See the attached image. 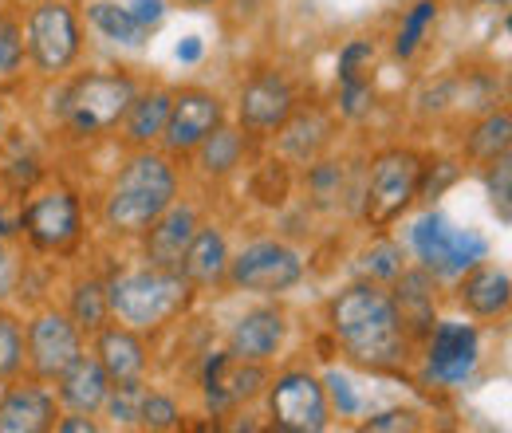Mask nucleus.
Wrapping results in <instances>:
<instances>
[{"label":"nucleus","instance_id":"17","mask_svg":"<svg viewBox=\"0 0 512 433\" xmlns=\"http://www.w3.org/2000/svg\"><path fill=\"white\" fill-rule=\"evenodd\" d=\"M280 343H284V315L272 308H256L241 315L229 335V351L249 363H264L268 355H276Z\"/></svg>","mask_w":512,"mask_h":433},{"label":"nucleus","instance_id":"23","mask_svg":"<svg viewBox=\"0 0 512 433\" xmlns=\"http://www.w3.org/2000/svg\"><path fill=\"white\" fill-rule=\"evenodd\" d=\"M284 134H280V150L288 154V158H296V162H312L316 154H320V146L331 138V123H327V115L320 111H308V115H288V123L280 126Z\"/></svg>","mask_w":512,"mask_h":433},{"label":"nucleus","instance_id":"35","mask_svg":"<svg viewBox=\"0 0 512 433\" xmlns=\"http://www.w3.org/2000/svg\"><path fill=\"white\" fill-rule=\"evenodd\" d=\"M308 186H312V193H316V201H320V205H335V201L343 197V166H335V162H320V166H312Z\"/></svg>","mask_w":512,"mask_h":433},{"label":"nucleus","instance_id":"33","mask_svg":"<svg viewBox=\"0 0 512 433\" xmlns=\"http://www.w3.org/2000/svg\"><path fill=\"white\" fill-rule=\"evenodd\" d=\"M138 422L150 426V430H174V426L182 422V414H178L174 398H166V394H150V390H146L142 410H138Z\"/></svg>","mask_w":512,"mask_h":433},{"label":"nucleus","instance_id":"8","mask_svg":"<svg viewBox=\"0 0 512 433\" xmlns=\"http://www.w3.org/2000/svg\"><path fill=\"white\" fill-rule=\"evenodd\" d=\"M268 406H272V418L280 430L320 433L327 426V390H323L320 378H312L308 371H292L276 378Z\"/></svg>","mask_w":512,"mask_h":433},{"label":"nucleus","instance_id":"1","mask_svg":"<svg viewBox=\"0 0 512 433\" xmlns=\"http://www.w3.org/2000/svg\"><path fill=\"white\" fill-rule=\"evenodd\" d=\"M331 331L355 363L390 367L406 355V331L394 300L375 284H351L331 300Z\"/></svg>","mask_w":512,"mask_h":433},{"label":"nucleus","instance_id":"38","mask_svg":"<svg viewBox=\"0 0 512 433\" xmlns=\"http://www.w3.org/2000/svg\"><path fill=\"white\" fill-rule=\"evenodd\" d=\"M323 382H327V394H331V402L339 406V414H359V394H355V386H351L347 374L331 371Z\"/></svg>","mask_w":512,"mask_h":433},{"label":"nucleus","instance_id":"30","mask_svg":"<svg viewBox=\"0 0 512 433\" xmlns=\"http://www.w3.org/2000/svg\"><path fill=\"white\" fill-rule=\"evenodd\" d=\"M142 398H146V386H142L138 378H123L119 386H111V394H107L103 406L111 410L115 422L134 426V422H138V410H142Z\"/></svg>","mask_w":512,"mask_h":433},{"label":"nucleus","instance_id":"47","mask_svg":"<svg viewBox=\"0 0 512 433\" xmlns=\"http://www.w3.org/2000/svg\"><path fill=\"white\" fill-rule=\"evenodd\" d=\"M485 4H493V8H509V0H485Z\"/></svg>","mask_w":512,"mask_h":433},{"label":"nucleus","instance_id":"12","mask_svg":"<svg viewBox=\"0 0 512 433\" xmlns=\"http://www.w3.org/2000/svg\"><path fill=\"white\" fill-rule=\"evenodd\" d=\"M477 367V331L469 323H434L430 327V355L426 371L442 386L465 382Z\"/></svg>","mask_w":512,"mask_h":433},{"label":"nucleus","instance_id":"22","mask_svg":"<svg viewBox=\"0 0 512 433\" xmlns=\"http://www.w3.org/2000/svg\"><path fill=\"white\" fill-rule=\"evenodd\" d=\"M99 363H103V371L111 374V382L142 378V371H146V347H142V339L130 327L99 331Z\"/></svg>","mask_w":512,"mask_h":433},{"label":"nucleus","instance_id":"5","mask_svg":"<svg viewBox=\"0 0 512 433\" xmlns=\"http://www.w3.org/2000/svg\"><path fill=\"white\" fill-rule=\"evenodd\" d=\"M410 245L422 256L426 272L434 276H461L465 268L489 256V241L473 229H453L442 213H426L410 229Z\"/></svg>","mask_w":512,"mask_h":433},{"label":"nucleus","instance_id":"44","mask_svg":"<svg viewBox=\"0 0 512 433\" xmlns=\"http://www.w3.org/2000/svg\"><path fill=\"white\" fill-rule=\"evenodd\" d=\"M197 56H201V40H197V36H190V40H186V44L178 48V60H182V63H193Z\"/></svg>","mask_w":512,"mask_h":433},{"label":"nucleus","instance_id":"19","mask_svg":"<svg viewBox=\"0 0 512 433\" xmlns=\"http://www.w3.org/2000/svg\"><path fill=\"white\" fill-rule=\"evenodd\" d=\"M398 296L394 311L406 335H430V327L438 323L434 315V292H430V272H398Z\"/></svg>","mask_w":512,"mask_h":433},{"label":"nucleus","instance_id":"15","mask_svg":"<svg viewBox=\"0 0 512 433\" xmlns=\"http://www.w3.org/2000/svg\"><path fill=\"white\" fill-rule=\"evenodd\" d=\"M193 233H197V213L190 205H166L154 221H150V241H146V256L154 268H170L178 272L182 268V256L190 248Z\"/></svg>","mask_w":512,"mask_h":433},{"label":"nucleus","instance_id":"40","mask_svg":"<svg viewBox=\"0 0 512 433\" xmlns=\"http://www.w3.org/2000/svg\"><path fill=\"white\" fill-rule=\"evenodd\" d=\"M422 422H418V414L414 410H386L379 418H371L367 422V430L375 433H394V430H418Z\"/></svg>","mask_w":512,"mask_h":433},{"label":"nucleus","instance_id":"25","mask_svg":"<svg viewBox=\"0 0 512 433\" xmlns=\"http://www.w3.org/2000/svg\"><path fill=\"white\" fill-rule=\"evenodd\" d=\"M87 16H91V24H95L107 40H115V44H130V48L146 44V28L130 16L127 8H119V4H111V0H95V4L87 8Z\"/></svg>","mask_w":512,"mask_h":433},{"label":"nucleus","instance_id":"7","mask_svg":"<svg viewBox=\"0 0 512 433\" xmlns=\"http://www.w3.org/2000/svg\"><path fill=\"white\" fill-rule=\"evenodd\" d=\"M304 276V260L300 252H292L280 241H256L241 256L229 260V280L245 292H260V296H276L296 288Z\"/></svg>","mask_w":512,"mask_h":433},{"label":"nucleus","instance_id":"26","mask_svg":"<svg viewBox=\"0 0 512 433\" xmlns=\"http://www.w3.org/2000/svg\"><path fill=\"white\" fill-rule=\"evenodd\" d=\"M509 142H512V119L509 111H501V115H489L485 123H477V130L465 138V150L477 162H493V158L509 154Z\"/></svg>","mask_w":512,"mask_h":433},{"label":"nucleus","instance_id":"32","mask_svg":"<svg viewBox=\"0 0 512 433\" xmlns=\"http://www.w3.org/2000/svg\"><path fill=\"white\" fill-rule=\"evenodd\" d=\"M24 363V335L12 315H0V378H12Z\"/></svg>","mask_w":512,"mask_h":433},{"label":"nucleus","instance_id":"43","mask_svg":"<svg viewBox=\"0 0 512 433\" xmlns=\"http://www.w3.org/2000/svg\"><path fill=\"white\" fill-rule=\"evenodd\" d=\"M56 430H60V433H95L99 426L91 422V414H79V410H75V418H64V422H56Z\"/></svg>","mask_w":512,"mask_h":433},{"label":"nucleus","instance_id":"36","mask_svg":"<svg viewBox=\"0 0 512 433\" xmlns=\"http://www.w3.org/2000/svg\"><path fill=\"white\" fill-rule=\"evenodd\" d=\"M20 63H24V36L8 16H0V75L20 71Z\"/></svg>","mask_w":512,"mask_h":433},{"label":"nucleus","instance_id":"41","mask_svg":"<svg viewBox=\"0 0 512 433\" xmlns=\"http://www.w3.org/2000/svg\"><path fill=\"white\" fill-rule=\"evenodd\" d=\"M127 12L150 32V28H158V24L166 20V0H130Z\"/></svg>","mask_w":512,"mask_h":433},{"label":"nucleus","instance_id":"45","mask_svg":"<svg viewBox=\"0 0 512 433\" xmlns=\"http://www.w3.org/2000/svg\"><path fill=\"white\" fill-rule=\"evenodd\" d=\"M8 233H16V221H8V217L0 213V237H8Z\"/></svg>","mask_w":512,"mask_h":433},{"label":"nucleus","instance_id":"39","mask_svg":"<svg viewBox=\"0 0 512 433\" xmlns=\"http://www.w3.org/2000/svg\"><path fill=\"white\" fill-rule=\"evenodd\" d=\"M371 60H375V48H371L367 40H351V44L343 48V56H339V83H343V79H359V67Z\"/></svg>","mask_w":512,"mask_h":433},{"label":"nucleus","instance_id":"24","mask_svg":"<svg viewBox=\"0 0 512 433\" xmlns=\"http://www.w3.org/2000/svg\"><path fill=\"white\" fill-rule=\"evenodd\" d=\"M170 107H174V95L170 91H150V95H134V103L127 107V138L130 142H154L162 138V126L170 119Z\"/></svg>","mask_w":512,"mask_h":433},{"label":"nucleus","instance_id":"2","mask_svg":"<svg viewBox=\"0 0 512 433\" xmlns=\"http://www.w3.org/2000/svg\"><path fill=\"white\" fill-rule=\"evenodd\" d=\"M178 178L162 154H134L107 197V225L115 233H146L150 221L174 201Z\"/></svg>","mask_w":512,"mask_h":433},{"label":"nucleus","instance_id":"16","mask_svg":"<svg viewBox=\"0 0 512 433\" xmlns=\"http://www.w3.org/2000/svg\"><path fill=\"white\" fill-rule=\"evenodd\" d=\"M56 422V398L44 386H16L0 398V433H40Z\"/></svg>","mask_w":512,"mask_h":433},{"label":"nucleus","instance_id":"31","mask_svg":"<svg viewBox=\"0 0 512 433\" xmlns=\"http://www.w3.org/2000/svg\"><path fill=\"white\" fill-rule=\"evenodd\" d=\"M359 268L371 280H398V272H402V248L394 245V241H375V245L359 256Z\"/></svg>","mask_w":512,"mask_h":433},{"label":"nucleus","instance_id":"6","mask_svg":"<svg viewBox=\"0 0 512 433\" xmlns=\"http://www.w3.org/2000/svg\"><path fill=\"white\" fill-rule=\"evenodd\" d=\"M422 182V158L414 150H383L371 162V182H367V221L386 225L402 217V209L418 197Z\"/></svg>","mask_w":512,"mask_h":433},{"label":"nucleus","instance_id":"28","mask_svg":"<svg viewBox=\"0 0 512 433\" xmlns=\"http://www.w3.org/2000/svg\"><path fill=\"white\" fill-rule=\"evenodd\" d=\"M107 315H111V308H107V288L103 284L87 280V284L75 288V296H71V323H79L83 331H103Z\"/></svg>","mask_w":512,"mask_h":433},{"label":"nucleus","instance_id":"34","mask_svg":"<svg viewBox=\"0 0 512 433\" xmlns=\"http://www.w3.org/2000/svg\"><path fill=\"white\" fill-rule=\"evenodd\" d=\"M489 197H493V209L501 213V221L509 225L512 217V162L509 154H501V158H493V174H489Z\"/></svg>","mask_w":512,"mask_h":433},{"label":"nucleus","instance_id":"4","mask_svg":"<svg viewBox=\"0 0 512 433\" xmlns=\"http://www.w3.org/2000/svg\"><path fill=\"white\" fill-rule=\"evenodd\" d=\"M134 103V83L127 75H83L71 83V91L64 95L60 115L67 119V126L75 134H99L111 130L127 115V107Z\"/></svg>","mask_w":512,"mask_h":433},{"label":"nucleus","instance_id":"37","mask_svg":"<svg viewBox=\"0 0 512 433\" xmlns=\"http://www.w3.org/2000/svg\"><path fill=\"white\" fill-rule=\"evenodd\" d=\"M339 103H343V115H347V119H363V115L371 111V83H367L363 75H359V79H343Z\"/></svg>","mask_w":512,"mask_h":433},{"label":"nucleus","instance_id":"29","mask_svg":"<svg viewBox=\"0 0 512 433\" xmlns=\"http://www.w3.org/2000/svg\"><path fill=\"white\" fill-rule=\"evenodd\" d=\"M434 16H438V0H418L410 12H406V24H402V32H398V40H394V52L406 60V56H414V48L422 44V36H426V28L434 24Z\"/></svg>","mask_w":512,"mask_h":433},{"label":"nucleus","instance_id":"9","mask_svg":"<svg viewBox=\"0 0 512 433\" xmlns=\"http://www.w3.org/2000/svg\"><path fill=\"white\" fill-rule=\"evenodd\" d=\"M28 52L40 71H64L79 56V24L67 4H40L28 16Z\"/></svg>","mask_w":512,"mask_h":433},{"label":"nucleus","instance_id":"46","mask_svg":"<svg viewBox=\"0 0 512 433\" xmlns=\"http://www.w3.org/2000/svg\"><path fill=\"white\" fill-rule=\"evenodd\" d=\"M178 4H186V8H205V4H213V0H178Z\"/></svg>","mask_w":512,"mask_h":433},{"label":"nucleus","instance_id":"42","mask_svg":"<svg viewBox=\"0 0 512 433\" xmlns=\"http://www.w3.org/2000/svg\"><path fill=\"white\" fill-rule=\"evenodd\" d=\"M16 288V264H12V256H8V248L0 245V300L8 296Z\"/></svg>","mask_w":512,"mask_h":433},{"label":"nucleus","instance_id":"27","mask_svg":"<svg viewBox=\"0 0 512 433\" xmlns=\"http://www.w3.org/2000/svg\"><path fill=\"white\" fill-rule=\"evenodd\" d=\"M197 150H201V170H205V174H229V170L241 162L245 142H241L237 130L217 126L213 134H205V138L197 142Z\"/></svg>","mask_w":512,"mask_h":433},{"label":"nucleus","instance_id":"13","mask_svg":"<svg viewBox=\"0 0 512 433\" xmlns=\"http://www.w3.org/2000/svg\"><path fill=\"white\" fill-rule=\"evenodd\" d=\"M225 119V107L217 95H205V91H186L174 99L170 107V119L162 126V142L170 150H197V142L205 134H213Z\"/></svg>","mask_w":512,"mask_h":433},{"label":"nucleus","instance_id":"20","mask_svg":"<svg viewBox=\"0 0 512 433\" xmlns=\"http://www.w3.org/2000/svg\"><path fill=\"white\" fill-rule=\"evenodd\" d=\"M178 272H186L190 284H217L229 272V245H225V237L217 229H201L197 225Z\"/></svg>","mask_w":512,"mask_h":433},{"label":"nucleus","instance_id":"11","mask_svg":"<svg viewBox=\"0 0 512 433\" xmlns=\"http://www.w3.org/2000/svg\"><path fill=\"white\" fill-rule=\"evenodd\" d=\"M28 355L40 378H60L79 359V327L60 311L36 315L28 327Z\"/></svg>","mask_w":512,"mask_h":433},{"label":"nucleus","instance_id":"18","mask_svg":"<svg viewBox=\"0 0 512 433\" xmlns=\"http://www.w3.org/2000/svg\"><path fill=\"white\" fill-rule=\"evenodd\" d=\"M111 394V374L103 371L99 359H75L64 374H60V398L64 406L79 410V414H95Z\"/></svg>","mask_w":512,"mask_h":433},{"label":"nucleus","instance_id":"21","mask_svg":"<svg viewBox=\"0 0 512 433\" xmlns=\"http://www.w3.org/2000/svg\"><path fill=\"white\" fill-rule=\"evenodd\" d=\"M512 300V284L505 268H493V264H473V272L465 276L461 284V304L473 311V315H501Z\"/></svg>","mask_w":512,"mask_h":433},{"label":"nucleus","instance_id":"10","mask_svg":"<svg viewBox=\"0 0 512 433\" xmlns=\"http://www.w3.org/2000/svg\"><path fill=\"white\" fill-rule=\"evenodd\" d=\"M24 233L32 237L36 248H48V252H60L79 241V229H83V217H79V201L71 189H52L44 197H36L28 209H24Z\"/></svg>","mask_w":512,"mask_h":433},{"label":"nucleus","instance_id":"14","mask_svg":"<svg viewBox=\"0 0 512 433\" xmlns=\"http://www.w3.org/2000/svg\"><path fill=\"white\" fill-rule=\"evenodd\" d=\"M292 111H296V91L276 71L256 75L241 91V123L249 130H280Z\"/></svg>","mask_w":512,"mask_h":433},{"label":"nucleus","instance_id":"3","mask_svg":"<svg viewBox=\"0 0 512 433\" xmlns=\"http://www.w3.org/2000/svg\"><path fill=\"white\" fill-rule=\"evenodd\" d=\"M186 296H190V280L182 272L146 268V272L119 276L107 288V308L115 311L127 327H158L162 319H170L186 304Z\"/></svg>","mask_w":512,"mask_h":433}]
</instances>
